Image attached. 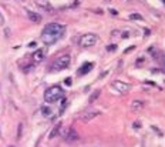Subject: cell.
I'll return each mask as SVG.
<instances>
[{
    "mask_svg": "<svg viewBox=\"0 0 165 147\" xmlns=\"http://www.w3.org/2000/svg\"><path fill=\"white\" fill-rule=\"evenodd\" d=\"M71 63V56L70 54H61V56H58L56 60H54L53 63V69L54 70H64V69H67L68 66H70Z\"/></svg>",
    "mask_w": 165,
    "mask_h": 147,
    "instance_id": "277c9868",
    "label": "cell"
},
{
    "mask_svg": "<svg viewBox=\"0 0 165 147\" xmlns=\"http://www.w3.org/2000/svg\"><path fill=\"white\" fill-rule=\"evenodd\" d=\"M9 147H13V146H9Z\"/></svg>",
    "mask_w": 165,
    "mask_h": 147,
    "instance_id": "ffe728a7",
    "label": "cell"
},
{
    "mask_svg": "<svg viewBox=\"0 0 165 147\" xmlns=\"http://www.w3.org/2000/svg\"><path fill=\"white\" fill-rule=\"evenodd\" d=\"M44 54H46L44 49H39V50H36L33 53V56H31V61H33V63H40V61H43Z\"/></svg>",
    "mask_w": 165,
    "mask_h": 147,
    "instance_id": "8992f818",
    "label": "cell"
},
{
    "mask_svg": "<svg viewBox=\"0 0 165 147\" xmlns=\"http://www.w3.org/2000/svg\"><path fill=\"white\" fill-rule=\"evenodd\" d=\"M66 32V26L60 23H48L41 32V42L47 46H51L63 37Z\"/></svg>",
    "mask_w": 165,
    "mask_h": 147,
    "instance_id": "6da1fadb",
    "label": "cell"
},
{
    "mask_svg": "<svg viewBox=\"0 0 165 147\" xmlns=\"http://www.w3.org/2000/svg\"><path fill=\"white\" fill-rule=\"evenodd\" d=\"M27 14H29V19H30L31 22H34V23H39V22H41V16L37 13H34V12H27Z\"/></svg>",
    "mask_w": 165,
    "mask_h": 147,
    "instance_id": "30bf717a",
    "label": "cell"
},
{
    "mask_svg": "<svg viewBox=\"0 0 165 147\" xmlns=\"http://www.w3.org/2000/svg\"><path fill=\"white\" fill-rule=\"evenodd\" d=\"M164 67H165V61H164Z\"/></svg>",
    "mask_w": 165,
    "mask_h": 147,
    "instance_id": "d6986e66",
    "label": "cell"
},
{
    "mask_svg": "<svg viewBox=\"0 0 165 147\" xmlns=\"http://www.w3.org/2000/svg\"><path fill=\"white\" fill-rule=\"evenodd\" d=\"M141 107H142V101L137 100V101H134V103H132L131 109H132V110H138V109H141Z\"/></svg>",
    "mask_w": 165,
    "mask_h": 147,
    "instance_id": "8fae6325",
    "label": "cell"
},
{
    "mask_svg": "<svg viewBox=\"0 0 165 147\" xmlns=\"http://www.w3.org/2000/svg\"><path fill=\"white\" fill-rule=\"evenodd\" d=\"M97 116H100V111L98 110H93V111H85V113H83V116H81V120L83 121H90V120H93L94 117H97Z\"/></svg>",
    "mask_w": 165,
    "mask_h": 147,
    "instance_id": "52a82bcc",
    "label": "cell"
},
{
    "mask_svg": "<svg viewBox=\"0 0 165 147\" xmlns=\"http://www.w3.org/2000/svg\"><path fill=\"white\" fill-rule=\"evenodd\" d=\"M21 131H23V126H21V124H19V131H17V139H20Z\"/></svg>",
    "mask_w": 165,
    "mask_h": 147,
    "instance_id": "2e32d148",
    "label": "cell"
},
{
    "mask_svg": "<svg viewBox=\"0 0 165 147\" xmlns=\"http://www.w3.org/2000/svg\"><path fill=\"white\" fill-rule=\"evenodd\" d=\"M162 3H164V4H165V0H162Z\"/></svg>",
    "mask_w": 165,
    "mask_h": 147,
    "instance_id": "ac0fdd59",
    "label": "cell"
},
{
    "mask_svg": "<svg viewBox=\"0 0 165 147\" xmlns=\"http://www.w3.org/2000/svg\"><path fill=\"white\" fill-rule=\"evenodd\" d=\"M64 90L61 89L60 86H53V87H48L47 90L44 91V100L47 103H57V101L63 100L64 99Z\"/></svg>",
    "mask_w": 165,
    "mask_h": 147,
    "instance_id": "7a4b0ae2",
    "label": "cell"
},
{
    "mask_svg": "<svg viewBox=\"0 0 165 147\" xmlns=\"http://www.w3.org/2000/svg\"><path fill=\"white\" fill-rule=\"evenodd\" d=\"M98 96H100V90H95L94 93H93V94H91V96H90V100H88V101H90V103H93V101H95V99H97Z\"/></svg>",
    "mask_w": 165,
    "mask_h": 147,
    "instance_id": "7c38bea8",
    "label": "cell"
},
{
    "mask_svg": "<svg viewBox=\"0 0 165 147\" xmlns=\"http://www.w3.org/2000/svg\"><path fill=\"white\" fill-rule=\"evenodd\" d=\"M64 139H66V141H76V140H78V134L73 129H70V130H67Z\"/></svg>",
    "mask_w": 165,
    "mask_h": 147,
    "instance_id": "ba28073f",
    "label": "cell"
},
{
    "mask_svg": "<svg viewBox=\"0 0 165 147\" xmlns=\"http://www.w3.org/2000/svg\"><path fill=\"white\" fill-rule=\"evenodd\" d=\"M93 66H94L93 63H84L83 66H81V69H78L77 73L80 74V76H83V74H87L88 71H90L91 69H93Z\"/></svg>",
    "mask_w": 165,
    "mask_h": 147,
    "instance_id": "9c48e42d",
    "label": "cell"
},
{
    "mask_svg": "<svg viewBox=\"0 0 165 147\" xmlns=\"http://www.w3.org/2000/svg\"><path fill=\"white\" fill-rule=\"evenodd\" d=\"M130 19L131 20H142V16H140V14H131Z\"/></svg>",
    "mask_w": 165,
    "mask_h": 147,
    "instance_id": "4fadbf2b",
    "label": "cell"
},
{
    "mask_svg": "<svg viewBox=\"0 0 165 147\" xmlns=\"http://www.w3.org/2000/svg\"><path fill=\"white\" fill-rule=\"evenodd\" d=\"M41 111H43L44 116H48V114H50V109H47V107H43V109H41Z\"/></svg>",
    "mask_w": 165,
    "mask_h": 147,
    "instance_id": "9a60e30c",
    "label": "cell"
},
{
    "mask_svg": "<svg viewBox=\"0 0 165 147\" xmlns=\"http://www.w3.org/2000/svg\"><path fill=\"white\" fill-rule=\"evenodd\" d=\"M111 87L114 89L117 93L120 94H125L130 91V89H131V84L130 83H125V81H121V80H114L111 84Z\"/></svg>",
    "mask_w": 165,
    "mask_h": 147,
    "instance_id": "5b68a950",
    "label": "cell"
},
{
    "mask_svg": "<svg viewBox=\"0 0 165 147\" xmlns=\"http://www.w3.org/2000/svg\"><path fill=\"white\" fill-rule=\"evenodd\" d=\"M60 127H61V124H57V127H56V129L53 130V133H51V136H50V137H54V136H56V134L58 133V130H60Z\"/></svg>",
    "mask_w": 165,
    "mask_h": 147,
    "instance_id": "5bb4252c",
    "label": "cell"
},
{
    "mask_svg": "<svg viewBox=\"0 0 165 147\" xmlns=\"http://www.w3.org/2000/svg\"><path fill=\"white\" fill-rule=\"evenodd\" d=\"M115 47H117V46H110V47H108V50H115Z\"/></svg>",
    "mask_w": 165,
    "mask_h": 147,
    "instance_id": "e0dca14e",
    "label": "cell"
},
{
    "mask_svg": "<svg viewBox=\"0 0 165 147\" xmlns=\"http://www.w3.org/2000/svg\"><path fill=\"white\" fill-rule=\"evenodd\" d=\"M98 42L97 34L94 33H85L78 39V46L83 47V49H88V47H93L95 43Z\"/></svg>",
    "mask_w": 165,
    "mask_h": 147,
    "instance_id": "3957f363",
    "label": "cell"
}]
</instances>
